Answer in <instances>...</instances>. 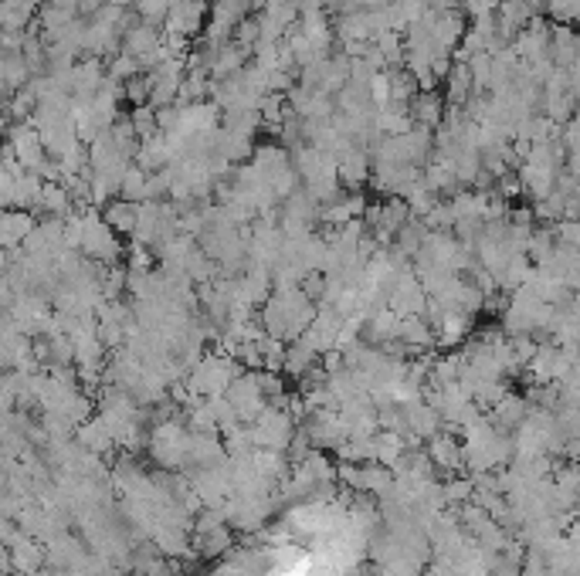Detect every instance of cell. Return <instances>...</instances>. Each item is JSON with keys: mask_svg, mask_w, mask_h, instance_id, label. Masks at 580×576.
<instances>
[{"mask_svg": "<svg viewBox=\"0 0 580 576\" xmlns=\"http://www.w3.org/2000/svg\"><path fill=\"white\" fill-rule=\"evenodd\" d=\"M204 24V4L200 0H170L166 7V31L170 35L190 37L200 31Z\"/></svg>", "mask_w": 580, "mask_h": 576, "instance_id": "cell-1", "label": "cell"}, {"mask_svg": "<svg viewBox=\"0 0 580 576\" xmlns=\"http://www.w3.org/2000/svg\"><path fill=\"white\" fill-rule=\"evenodd\" d=\"M35 231V217L20 207H4L0 211V248L4 252H14L24 244V237Z\"/></svg>", "mask_w": 580, "mask_h": 576, "instance_id": "cell-2", "label": "cell"}, {"mask_svg": "<svg viewBox=\"0 0 580 576\" xmlns=\"http://www.w3.org/2000/svg\"><path fill=\"white\" fill-rule=\"evenodd\" d=\"M102 220L109 224L112 235H116V231H119V235H133V224H136V204H129V200H116V204L106 207Z\"/></svg>", "mask_w": 580, "mask_h": 576, "instance_id": "cell-3", "label": "cell"}, {"mask_svg": "<svg viewBox=\"0 0 580 576\" xmlns=\"http://www.w3.org/2000/svg\"><path fill=\"white\" fill-rule=\"evenodd\" d=\"M546 7H550V14L563 24H570V20L577 18V0H546Z\"/></svg>", "mask_w": 580, "mask_h": 576, "instance_id": "cell-4", "label": "cell"}, {"mask_svg": "<svg viewBox=\"0 0 580 576\" xmlns=\"http://www.w3.org/2000/svg\"><path fill=\"white\" fill-rule=\"evenodd\" d=\"M353 4H357L360 11H383L391 0H353Z\"/></svg>", "mask_w": 580, "mask_h": 576, "instance_id": "cell-5", "label": "cell"}]
</instances>
